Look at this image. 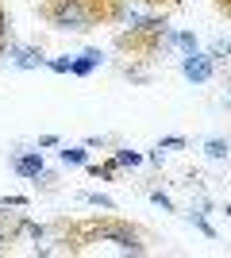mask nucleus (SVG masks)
Masks as SVG:
<instances>
[{
	"instance_id": "f257e3e1",
	"label": "nucleus",
	"mask_w": 231,
	"mask_h": 258,
	"mask_svg": "<svg viewBox=\"0 0 231 258\" xmlns=\"http://www.w3.org/2000/svg\"><path fill=\"white\" fill-rule=\"evenodd\" d=\"M127 0H43L39 20L54 31H93V27H116L127 20Z\"/></svg>"
},
{
	"instance_id": "f03ea898",
	"label": "nucleus",
	"mask_w": 231,
	"mask_h": 258,
	"mask_svg": "<svg viewBox=\"0 0 231 258\" xmlns=\"http://www.w3.org/2000/svg\"><path fill=\"white\" fill-rule=\"evenodd\" d=\"M127 27H123L120 35H116V50L127 54L131 62H154V58H162V50L170 46V35H174V27H170V20L166 16H135V12H127Z\"/></svg>"
},
{
	"instance_id": "7ed1b4c3",
	"label": "nucleus",
	"mask_w": 231,
	"mask_h": 258,
	"mask_svg": "<svg viewBox=\"0 0 231 258\" xmlns=\"http://www.w3.org/2000/svg\"><path fill=\"white\" fill-rule=\"evenodd\" d=\"M97 235L100 243H112V247L120 250H131V254H143V243H139V231H135L127 220H120V216H100L97 220Z\"/></svg>"
},
{
	"instance_id": "20e7f679",
	"label": "nucleus",
	"mask_w": 231,
	"mask_h": 258,
	"mask_svg": "<svg viewBox=\"0 0 231 258\" xmlns=\"http://www.w3.org/2000/svg\"><path fill=\"white\" fill-rule=\"evenodd\" d=\"M181 74L193 81V85H204V81H212V74H216V62L208 58V50H193L181 58Z\"/></svg>"
},
{
	"instance_id": "39448f33",
	"label": "nucleus",
	"mask_w": 231,
	"mask_h": 258,
	"mask_svg": "<svg viewBox=\"0 0 231 258\" xmlns=\"http://www.w3.org/2000/svg\"><path fill=\"white\" fill-rule=\"evenodd\" d=\"M12 170L20 173V177H27V181H35V177L43 173V154H39V151H20V154H12Z\"/></svg>"
},
{
	"instance_id": "423d86ee",
	"label": "nucleus",
	"mask_w": 231,
	"mask_h": 258,
	"mask_svg": "<svg viewBox=\"0 0 231 258\" xmlns=\"http://www.w3.org/2000/svg\"><path fill=\"white\" fill-rule=\"evenodd\" d=\"M8 58H12V66H16V70H39V66H46V58H43V50H39V46H16V43H12Z\"/></svg>"
},
{
	"instance_id": "0eeeda50",
	"label": "nucleus",
	"mask_w": 231,
	"mask_h": 258,
	"mask_svg": "<svg viewBox=\"0 0 231 258\" xmlns=\"http://www.w3.org/2000/svg\"><path fill=\"white\" fill-rule=\"evenodd\" d=\"M100 62H104V54H100L97 46H89L85 54H77V58H69V74H73V77H89V74H93V70H97Z\"/></svg>"
},
{
	"instance_id": "6e6552de",
	"label": "nucleus",
	"mask_w": 231,
	"mask_h": 258,
	"mask_svg": "<svg viewBox=\"0 0 231 258\" xmlns=\"http://www.w3.org/2000/svg\"><path fill=\"white\" fill-rule=\"evenodd\" d=\"M170 46H181L185 54H193V50H200V39L193 31H174L170 35Z\"/></svg>"
},
{
	"instance_id": "1a4fd4ad",
	"label": "nucleus",
	"mask_w": 231,
	"mask_h": 258,
	"mask_svg": "<svg viewBox=\"0 0 231 258\" xmlns=\"http://www.w3.org/2000/svg\"><path fill=\"white\" fill-rule=\"evenodd\" d=\"M204 212H208V208H189V224L197 227V231H204L208 239H216V227H212L208 220H204Z\"/></svg>"
},
{
	"instance_id": "9d476101",
	"label": "nucleus",
	"mask_w": 231,
	"mask_h": 258,
	"mask_svg": "<svg viewBox=\"0 0 231 258\" xmlns=\"http://www.w3.org/2000/svg\"><path fill=\"white\" fill-rule=\"evenodd\" d=\"M81 201H85V205H93V208H104V212H116V201H112V197H104V193H81Z\"/></svg>"
},
{
	"instance_id": "9b49d317",
	"label": "nucleus",
	"mask_w": 231,
	"mask_h": 258,
	"mask_svg": "<svg viewBox=\"0 0 231 258\" xmlns=\"http://www.w3.org/2000/svg\"><path fill=\"white\" fill-rule=\"evenodd\" d=\"M58 158L66 162V166H85V147H66V151H58Z\"/></svg>"
},
{
	"instance_id": "f8f14e48",
	"label": "nucleus",
	"mask_w": 231,
	"mask_h": 258,
	"mask_svg": "<svg viewBox=\"0 0 231 258\" xmlns=\"http://www.w3.org/2000/svg\"><path fill=\"white\" fill-rule=\"evenodd\" d=\"M204 154H208L212 162H227V143L223 139H208L204 143Z\"/></svg>"
},
{
	"instance_id": "ddd939ff",
	"label": "nucleus",
	"mask_w": 231,
	"mask_h": 258,
	"mask_svg": "<svg viewBox=\"0 0 231 258\" xmlns=\"http://www.w3.org/2000/svg\"><path fill=\"white\" fill-rule=\"evenodd\" d=\"M231 54V39H212V46H208V58L212 62H223Z\"/></svg>"
},
{
	"instance_id": "4468645a",
	"label": "nucleus",
	"mask_w": 231,
	"mask_h": 258,
	"mask_svg": "<svg viewBox=\"0 0 231 258\" xmlns=\"http://www.w3.org/2000/svg\"><path fill=\"white\" fill-rule=\"evenodd\" d=\"M135 4H143V8H154V12H162V16H170L181 0H135Z\"/></svg>"
},
{
	"instance_id": "2eb2a0df",
	"label": "nucleus",
	"mask_w": 231,
	"mask_h": 258,
	"mask_svg": "<svg viewBox=\"0 0 231 258\" xmlns=\"http://www.w3.org/2000/svg\"><path fill=\"white\" fill-rule=\"evenodd\" d=\"M116 170H120V166H116V158L104 162V166H89V173H93V177H104V181H112V177H116Z\"/></svg>"
},
{
	"instance_id": "dca6fc26",
	"label": "nucleus",
	"mask_w": 231,
	"mask_h": 258,
	"mask_svg": "<svg viewBox=\"0 0 231 258\" xmlns=\"http://www.w3.org/2000/svg\"><path fill=\"white\" fill-rule=\"evenodd\" d=\"M139 162H143L139 151H116V166H139Z\"/></svg>"
},
{
	"instance_id": "f3484780",
	"label": "nucleus",
	"mask_w": 231,
	"mask_h": 258,
	"mask_svg": "<svg viewBox=\"0 0 231 258\" xmlns=\"http://www.w3.org/2000/svg\"><path fill=\"white\" fill-rule=\"evenodd\" d=\"M181 147H185V139H181V135H170V139L158 143V151H181Z\"/></svg>"
},
{
	"instance_id": "a211bd4d",
	"label": "nucleus",
	"mask_w": 231,
	"mask_h": 258,
	"mask_svg": "<svg viewBox=\"0 0 231 258\" xmlns=\"http://www.w3.org/2000/svg\"><path fill=\"white\" fill-rule=\"evenodd\" d=\"M27 205H31L27 197H4V201H0V212H4V208H27Z\"/></svg>"
},
{
	"instance_id": "6ab92c4d",
	"label": "nucleus",
	"mask_w": 231,
	"mask_h": 258,
	"mask_svg": "<svg viewBox=\"0 0 231 258\" xmlns=\"http://www.w3.org/2000/svg\"><path fill=\"white\" fill-rule=\"evenodd\" d=\"M150 201H154V205H162L166 212H174V201H170V197H166L162 189H150Z\"/></svg>"
},
{
	"instance_id": "aec40b11",
	"label": "nucleus",
	"mask_w": 231,
	"mask_h": 258,
	"mask_svg": "<svg viewBox=\"0 0 231 258\" xmlns=\"http://www.w3.org/2000/svg\"><path fill=\"white\" fill-rule=\"evenodd\" d=\"M54 74H69V58H54V62H46Z\"/></svg>"
},
{
	"instance_id": "412c9836",
	"label": "nucleus",
	"mask_w": 231,
	"mask_h": 258,
	"mask_svg": "<svg viewBox=\"0 0 231 258\" xmlns=\"http://www.w3.org/2000/svg\"><path fill=\"white\" fill-rule=\"evenodd\" d=\"M212 4L223 12V20H231V0H212Z\"/></svg>"
},
{
	"instance_id": "4be33fe9",
	"label": "nucleus",
	"mask_w": 231,
	"mask_h": 258,
	"mask_svg": "<svg viewBox=\"0 0 231 258\" xmlns=\"http://www.w3.org/2000/svg\"><path fill=\"white\" fill-rule=\"evenodd\" d=\"M223 212H227V216H231V205H223Z\"/></svg>"
}]
</instances>
